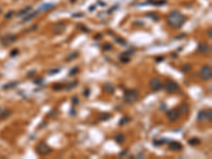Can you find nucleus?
I'll use <instances>...</instances> for the list:
<instances>
[{"mask_svg": "<svg viewBox=\"0 0 212 159\" xmlns=\"http://www.w3.org/2000/svg\"><path fill=\"white\" fill-rule=\"evenodd\" d=\"M167 21H168V25L170 26L171 28L178 29L185 23L186 18H185V16L180 14L179 12H172L169 14Z\"/></svg>", "mask_w": 212, "mask_h": 159, "instance_id": "nucleus-1", "label": "nucleus"}, {"mask_svg": "<svg viewBox=\"0 0 212 159\" xmlns=\"http://www.w3.org/2000/svg\"><path fill=\"white\" fill-rule=\"evenodd\" d=\"M139 99V93L138 91L135 89H127L125 90L124 92V97H123V100H124L125 103L127 104H134L136 103Z\"/></svg>", "mask_w": 212, "mask_h": 159, "instance_id": "nucleus-2", "label": "nucleus"}, {"mask_svg": "<svg viewBox=\"0 0 212 159\" xmlns=\"http://www.w3.org/2000/svg\"><path fill=\"white\" fill-rule=\"evenodd\" d=\"M36 153L38 154V155H41V156H47L51 153V147L46 142L41 141V142H39L38 144H37Z\"/></svg>", "mask_w": 212, "mask_h": 159, "instance_id": "nucleus-3", "label": "nucleus"}, {"mask_svg": "<svg viewBox=\"0 0 212 159\" xmlns=\"http://www.w3.org/2000/svg\"><path fill=\"white\" fill-rule=\"evenodd\" d=\"M199 76L202 78L204 81H210L212 78V69L209 65L203 66L202 69L199 71Z\"/></svg>", "mask_w": 212, "mask_h": 159, "instance_id": "nucleus-4", "label": "nucleus"}, {"mask_svg": "<svg viewBox=\"0 0 212 159\" xmlns=\"http://www.w3.org/2000/svg\"><path fill=\"white\" fill-rule=\"evenodd\" d=\"M163 89L165 91L170 92V93H173V92H176L179 89V85L174 81H168L167 83L163 85Z\"/></svg>", "mask_w": 212, "mask_h": 159, "instance_id": "nucleus-5", "label": "nucleus"}, {"mask_svg": "<svg viewBox=\"0 0 212 159\" xmlns=\"http://www.w3.org/2000/svg\"><path fill=\"white\" fill-rule=\"evenodd\" d=\"M167 117H168L169 121L175 122V121H177L179 119V117H180V113H179L178 109H171V110L168 111Z\"/></svg>", "mask_w": 212, "mask_h": 159, "instance_id": "nucleus-6", "label": "nucleus"}, {"mask_svg": "<svg viewBox=\"0 0 212 159\" xmlns=\"http://www.w3.org/2000/svg\"><path fill=\"white\" fill-rule=\"evenodd\" d=\"M16 39H17V37L15 35H13V34H7V35H5L3 38L1 39V45L2 46H10L11 44L16 41Z\"/></svg>", "mask_w": 212, "mask_h": 159, "instance_id": "nucleus-7", "label": "nucleus"}, {"mask_svg": "<svg viewBox=\"0 0 212 159\" xmlns=\"http://www.w3.org/2000/svg\"><path fill=\"white\" fill-rule=\"evenodd\" d=\"M66 23L65 22H62V21H60V22L55 23L54 26H53V32H54L55 34H57V35H60V34H63L64 32H65L66 30Z\"/></svg>", "mask_w": 212, "mask_h": 159, "instance_id": "nucleus-8", "label": "nucleus"}, {"mask_svg": "<svg viewBox=\"0 0 212 159\" xmlns=\"http://www.w3.org/2000/svg\"><path fill=\"white\" fill-rule=\"evenodd\" d=\"M150 86H151V88L154 90V91H158V90L162 87V85H161L160 80L158 78H153V79H151V81H150Z\"/></svg>", "mask_w": 212, "mask_h": 159, "instance_id": "nucleus-9", "label": "nucleus"}, {"mask_svg": "<svg viewBox=\"0 0 212 159\" xmlns=\"http://www.w3.org/2000/svg\"><path fill=\"white\" fill-rule=\"evenodd\" d=\"M134 52H135L134 50H128V51L122 53V54L120 55V60H121L122 63H128L130 60V56Z\"/></svg>", "mask_w": 212, "mask_h": 159, "instance_id": "nucleus-10", "label": "nucleus"}, {"mask_svg": "<svg viewBox=\"0 0 212 159\" xmlns=\"http://www.w3.org/2000/svg\"><path fill=\"white\" fill-rule=\"evenodd\" d=\"M197 51L199 53H202V54H207V53L210 52V47L206 42H200L197 46Z\"/></svg>", "mask_w": 212, "mask_h": 159, "instance_id": "nucleus-11", "label": "nucleus"}, {"mask_svg": "<svg viewBox=\"0 0 212 159\" xmlns=\"http://www.w3.org/2000/svg\"><path fill=\"white\" fill-rule=\"evenodd\" d=\"M169 148L171 151H180L182 148V144L177 141H170L169 142Z\"/></svg>", "mask_w": 212, "mask_h": 159, "instance_id": "nucleus-12", "label": "nucleus"}, {"mask_svg": "<svg viewBox=\"0 0 212 159\" xmlns=\"http://www.w3.org/2000/svg\"><path fill=\"white\" fill-rule=\"evenodd\" d=\"M31 10H32V7H31V5H28V7H23L22 10H20L19 12L17 13V16H18V17H23V16L28 15L29 13H30Z\"/></svg>", "mask_w": 212, "mask_h": 159, "instance_id": "nucleus-13", "label": "nucleus"}, {"mask_svg": "<svg viewBox=\"0 0 212 159\" xmlns=\"http://www.w3.org/2000/svg\"><path fill=\"white\" fill-rule=\"evenodd\" d=\"M55 5L53 3H44L39 7V9L37 10L38 12H42V11H49V10H52Z\"/></svg>", "mask_w": 212, "mask_h": 159, "instance_id": "nucleus-14", "label": "nucleus"}, {"mask_svg": "<svg viewBox=\"0 0 212 159\" xmlns=\"http://www.w3.org/2000/svg\"><path fill=\"white\" fill-rule=\"evenodd\" d=\"M38 11H35V12H33V13H29L30 15H26V17H25V19H23V21H22V23H26V22H28V21H30V20H32L34 17H36L37 16V14H38Z\"/></svg>", "mask_w": 212, "mask_h": 159, "instance_id": "nucleus-15", "label": "nucleus"}, {"mask_svg": "<svg viewBox=\"0 0 212 159\" xmlns=\"http://www.w3.org/2000/svg\"><path fill=\"white\" fill-rule=\"evenodd\" d=\"M104 89H105V91H107L108 93H114L115 92V86L111 83H109V82L104 84Z\"/></svg>", "mask_w": 212, "mask_h": 159, "instance_id": "nucleus-16", "label": "nucleus"}, {"mask_svg": "<svg viewBox=\"0 0 212 159\" xmlns=\"http://www.w3.org/2000/svg\"><path fill=\"white\" fill-rule=\"evenodd\" d=\"M178 110H179V113H180V115L181 113L182 115L188 113V111H189V106H188V104H186V103H182V104H180V106H179Z\"/></svg>", "mask_w": 212, "mask_h": 159, "instance_id": "nucleus-17", "label": "nucleus"}, {"mask_svg": "<svg viewBox=\"0 0 212 159\" xmlns=\"http://www.w3.org/2000/svg\"><path fill=\"white\" fill-rule=\"evenodd\" d=\"M77 56H79V52H76V51L75 52H72V53H70V54L66 57V62H71V60H75Z\"/></svg>", "mask_w": 212, "mask_h": 159, "instance_id": "nucleus-18", "label": "nucleus"}, {"mask_svg": "<svg viewBox=\"0 0 212 159\" xmlns=\"http://www.w3.org/2000/svg\"><path fill=\"white\" fill-rule=\"evenodd\" d=\"M197 119L199 121H206L207 120V116H206V110H200L198 113V116H197Z\"/></svg>", "mask_w": 212, "mask_h": 159, "instance_id": "nucleus-19", "label": "nucleus"}, {"mask_svg": "<svg viewBox=\"0 0 212 159\" xmlns=\"http://www.w3.org/2000/svg\"><path fill=\"white\" fill-rule=\"evenodd\" d=\"M111 118V115L108 113H101L100 117H99V119H100L101 121H105V120H109V119Z\"/></svg>", "mask_w": 212, "mask_h": 159, "instance_id": "nucleus-20", "label": "nucleus"}, {"mask_svg": "<svg viewBox=\"0 0 212 159\" xmlns=\"http://www.w3.org/2000/svg\"><path fill=\"white\" fill-rule=\"evenodd\" d=\"M76 85H77V81H73V82H70V83H68L67 85H65V86H64V88H65L66 90H70L72 88H74Z\"/></svg>", "mask_w": 212, "mask_h": 159, "instance_id": "nucleus-21", "label": "nucleus"}, {"mask_svg": "<svg viewBox=\"0 0 212 159\" xmlns=\"http://www.w3.org/2000/svg\"><path fill=\"white\" fill-rule=\"evenodd\" d=\"M115 140L117 141V143L121 144V143L124 142V136H123L122 134H117L116 136H115Z\"/></svg>", "mask_w": 212, "mask_h": 159, "instance_id": "nucleus-22", "label": "nucleus"}, {"mask_svg": "<svg viewBox=\"0 0 212 159\" xmlns=\"http://www.w3.org/2000/svg\"><path fill=\"white\" fill-rule=\"evenodd\" d=\"M200 143V139H198V138L194 137V138H191V139L189 140V144L190 145H198Z\"/></svg>", "mask_w": 212, "mask_h": 159, "instance_id": "nucleus-23", "label": "nucleus"}, {"mask_svg": "<svg viewBox=\"0 0 212 159\" xmlns=\"http://www.w3.org/2000/svg\"><path fill=\"white\" fill-rule=\"evenodd\" d=\"M191 65H189V64H186V65H184L181 67L180 70L182 71V72H189V71H191Z\"/></svg>", "mask_w": 212, "mask_h": 159, "instance_id": "nucleus-24", "label": "nucleus"}, {"mask_svg": "<svg viewBox=\"0 0 212 159\" xmlns=\"http://www.w3.org/2000/svg\"><path fill=\"white\" fill-rule=\"evenodd\" d=\"M18 85V82H15V83H9L7 85H4L2 88L3 89H9V88H14V87H16Z\"/></svg>", "mask_w": 212, "mask_h": 159, "instance_id": "nucleus-25", "label": "nucleus"}, {"mask_svg": "<svg viewBox=\"0 0 212 159\" xmlns=\"http://www.w3.org/2000/svg\"><path fill=\"white\" fill-rule=\"evenodd\" d=\"M64 86H65L64 84H54V85L52 86V88L54 89V90H56V91H58V90L64 89Z\"/></svg>", "mask_w": 212, "mask_h": 159, "instance_id": "nucleus-26", "label": "nucleus"}, {"mask_svg": "<svg viewBox=\"0 0 212 159\" xmlns=\"http://www.w3.org/2000/svg\"><path fill=\"white\" fill-rule=\"evenodd\" d=\"M130 121V118H127V117H123V118L120 120V122H119V124L120 125H124V124H126V123H128V122Z\"/></svg>", "mask_w": 212, "mask_h": 159, "instance_id": "nucleus-27", "label": "nucleus"}, {"mask_svg": "<svg viewBox=\"0 0 212 159\" xmlns=\"http://www.w3.org/2000/svg\"><path fill=\"white\" fill-rule=\"evenodd\" d=\"M206 116H207V120L209 122H211V120H212V109L211 108H209L208 110H206Z\"/></svg>", "mask_w": 212, "mask_h": 159, "instance_id": "nucleus-28", "label": "nucleus"}, {"mask_svg": "<svg viewBox=\"0 0 212 159\" xmlns=\"http://www.w3.org/2000/svg\"><path fill=\"white\" fill-rule=\"evenodd\" d=\"M146 16H147V17L153 18L154 20H158V19H159V16H158L157 14H155V13H147Z\"/></svg>", "mask_w": 212, "mask_h": 159, "instance_id": "nucleus-29", "label": "nucleus"}, {"mask_svg": "<svg viewBox=\"0 0 212 159\" xmlns=\"http://www.w3.org/2000/svg\"><path fill=\"white\" fill-rule=\"evenodd\" d=\"M11 113V110H9V109H7L4 111V113H0V119H4V118H7V116H9Z\"/></svg>", "mask_w": 212, "mask_h": 159, "instance_id": "nucleus-30", "label": "nucleus"}, {"mask_svg": "<svg viewBox=\"0 0 212 159\" xmlns=\"http://www.w3.org/2000/svg\"><path fill=\"white\" fill-rule=\"evenodd\" d=\"M77 72H79V68L74 67L73 69H71V70L69 71V75H74V74H76Z\"/></svg>", "mask_w": 212, "mask_h": 159, "instance_id": "nucleus-31", "label": "nucleus"}, {"mask_svg": "<svg viewBox=\"0 0 212 159\" xmlns=\"http://www.w3.org/2000/svg\"><path fill=\"white\" fill-rule=\"evenodd\" d=\"M103 49L105 50V51H110V50L112 49V46H111L110 44H105V45L103 46Z\"/></svg>", "mask_w": 212, "mask_h": 159, "instance_id": "nucleus-32", "label": "nucleus"}, {"mask_svg": "<svg viewBox=\"0 0 212 159\" xmlns=\"http://www.w3.org/2000/svg\"><path fill=\"white\" fill-rule=\"evenodd\" d=\"M14 14H15V13H14V11H10V12H7V14L4 15V17L7 18V19H9V18H11L13 15H14Z\"/></svg>", "mask_w": 212, "mask_h": 159, "instance_id": "nucleus-33", "label": "nucleus"}, {"mask_svg": "<svg viewBox=\"0 0 212 159\" xmlns=\"http://www.w3.org/2000/svg\"><path fill=\"white\" fill-rule=\"evenodd\" d=\"M36 71L35 70H32V71H29L28 74H27V78H33L34 75H35Z\"/></svg>", "mask_w": 212, "mask_h": 159, "instance_id": "nucleus-34", "label": "nucleus"}, {"mask_svg": "<svg viewBox=\"0 0 212 159\" xmlns=\"http://www.w3.org/2000/svg\"><path fill=\"white\" fill-rule=\"evenodd\" d=\"M77 28H79V29H82V30H84V32H86V33H88V32L90 31L89 29H87L86 26H84L83 25H77Z\"/></svg>", "mask_w": 212, "mask_h": 159, "instance_id": "nucleus-35", "label": "nucleus"}, {"mask_svg": "<svg viewBox=\"0 0 212 159\" xmlns=\"http://www.w3.org/2000/svg\"><path fill=\"white\" fill-rule=\"evenodd\" d=\"M60 69H53V70H51V71H49V75H54V74H56V73H58L60 72Z\"/></svg>", "mask_w": 212, "mask_h": 159, "instance_id": "nucleus-36", "label": "nucleus"}, {"mask_svg": "<svg viewBox=\"0 0 212 159\" xmlns=\"http://www.w3.org/2000/svg\"><path fill=\"white\" fill-rule=\"evenodd\" d=\"M18 53H19V50H18V49H14L12 52H11V56H12V57H13V56H16Z\"/></svg>", "mask_w": 212, "mask_h": 159, "instance_id": "nucleus-37", "label": "nucleus"}, {"mask_svg": "<svg viewBox=\"0 0 212 159\" xmlns=\"http://www.w3.org/2000/svg\"><path fill=\"white\" fill-rule=\"evenodd\" d=\"M71 102H72V104L73 105H76L77 103H79V99H77L76 97H73L72 98V100H71Z\"/></svg>", "mask_w": 212, "mask_h": 159, "instance_id": "nucleus-38", "label": "nucleus"}, {"mask_svg": "<svg viewBox=\"0 0 212 159\" xmlns=\"http://www.w3.org/2000/svg\"><path fill=\"white\" fill-rule=\"evenodd\" d=\"M84 95L85 97H89L90 95V89H85V91H84Z\"/></svg>", "mask_w": 212, "mask_h": 159, "instance_id": "nucleus-39", "label": "nucleus"}, {"mask_svg": "<svg viewBox=\"0 0 212 159\" xmlns=\"http://www.w3.org/2000/svg\"><path fill=\"white\" fill-rule=\"evenodd\" d=\"M116 41H117V42H119V44H121V45H125V44H126V42H125V40H122L121 38H117V39H116Z\"/></svg>", "mask_w": 212, "mask_h": 159, "instance_id": "nucleus-40", "label": "nucleus"}, {"mask_svg": "<svg viewBox=\"0 0 212 159\" xmlns=\"http://www.w3.org/2000/svg\"><path fill=\"white\" fill-rule=\"evenodd\" d=\"M72 17H83V13H75L74 15H72Z\"/></svg>", "mask_w": 212, "mask_h": 159, "instance_id": "nucleus-41", "label": "nucleus"}, {"mask_svg": "<svg viewBox=\"0 0 212 159\" xmlns=\"http://www.w3.org/2000/svg\"><path fill=\"white\" fill-rule=\"evenodd\" d=\"M41 81H42V79L35 80V81H34V84H41Z\"/></svg>", "mask_w": 212, "mask_h": 159, "instance_id": "nucleus-42", "label": "nucleus"}, {"mask_svg": "<svg viewBox=\"0 0 212 159\" xmlns=\"http://www.w3.org/2000/svg\"><path fill=\"white\" fill-rule=\"evenodd\" d=\"M54 115H56V111H55V109H53V110L49 113V116H50V117H54Z\"/></svg>", "mask_w": 212, "mask_h": 159, "instance_id": "nucleus-43", "label": "nucleus"}, {"mask_svg": "<svg viewBox=\"0 0 212 159\" xmlns=\"http://www.w3.org/2000/svg\"><path fill=\"white\" fill-rule=\"evenodd\" d=\"M126 154H127V150H125L124 152H121V153H120V156H124V155H126Z\"/></svg>", "mask_w": 212, "mask_h": 159, "instance_id": "nucleus-44", "label": "nucleus"}, {"mask_svg": "<svg viewBox=\"0 0 212 159\" xmlns=\"http://www.w3.org/2000/svg\"><path fill=\"white\" fill-rule=\"evenodd\" d=\"M46 125H47V124H46V122H42V123H41V125L39 126L38 128H41V127H44V126H46Z\"/></svg>", "mask_w": 212, "mask_h": 159, "instance_id": "nucleus-45", "label": "nucleus"}, {"mask_svg": "<svg viewBox=\"0 0 212 159\" xmlns=\"http://www.w3.org/2000/svg\"><path fill=\"white\" fill-rule=\"evenodd\" d=\"M208 36H209V38H211V36H212V33H211V30H209V31H208Z\"/></svg>", "mask_w": 212, "mask_h": 159, "instance_id": "nucleus-46", "label": "nucleus"}, {"mask_svg": "<svg viewBox=\"0 0 212 159\" xmlns=\"http://www.w3.org/2000/svg\"><path fill=\"white\" fill-rule=\"evenodd\" d=\"M162 60H163V57H159V58H156V60H157V62H161Z\"/></svg>", "mask_w": 212, "mask_h": 159, "instance_id": "nucleus-47", "label": "nucleus"}, {"mask_svg": "<svg viewBox=\"0 0 212 159\" xmlns=\"http://www.w3.org/2000/svg\"><path fill=\"white\" fill-rule=\"evenodd\" d=\"M70 1L72 2V3H75V2H76V0H70Z\"/></svg>", "mask_w": 212, "mask_h": 159, "instance_id": "nucleus-48", "label": "nucleus"}, {"mask_svg": "<svg viewBox=\"0 0 212 159\" xmlns=\"http://www.w3.org/2000/svg\"><path fill=\"white\" fill-rule=\"evenodd\" d=\"M0 13H1V9H0Z\"/></svg>", "mask_w": 212, "mask_h": 159, "instance_id": "nucleus-49", "label": "nucleus"}]
</instances>
